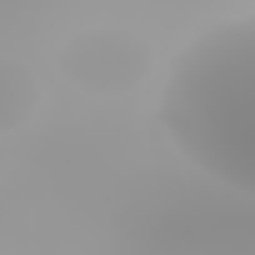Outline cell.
Listing matches in <instances>:
<instances>
[{
	"label": "cell",
	"instance_id": "obj_2",
	"mask_svg": "<svg viewBox=\"0 0 255 255\" xmlns=\"http://www.w3.org/2000/svg\"><path fill=\"white\" fill-rule=\"evenodd\" d=\"M55 65L90 95H130L140 80H150V45L125 25H90L60 45Z\"/></svg>",
	"mask_w": 255,
	"mask_h": 255
},
{
	"label": "cell",
	"instance_id": "obj_1",
	"mask_svg": "<svg viewBox=\"0 0 255 255\" xmlns=\"http://www.w3.org/2000/svg\"><path fill=\"white\" fill-rule=\"evenodd\" d=\"M155 120L180 160L255 195V10L200 30L170 60Z\"/></svg>",
	"mask_w": 255,
	"mask_h": 255
},
{
	"label": "cell",
	"instance_id": "obj_3",
	"mask_svg": "<svg viewBox=\"0 0 255 255\" xmlns=\"http://www.w3.org/2000/svg\"><path fill=\"white\" fill-rule=\"evenodd\" d=\"M40 105V85H35V70L10 60V55H0V135H10L20 130V125L35 115Z\"/></svg>",
	"mask_w": 255,
	"mask_h": 255
}]
</instances>
